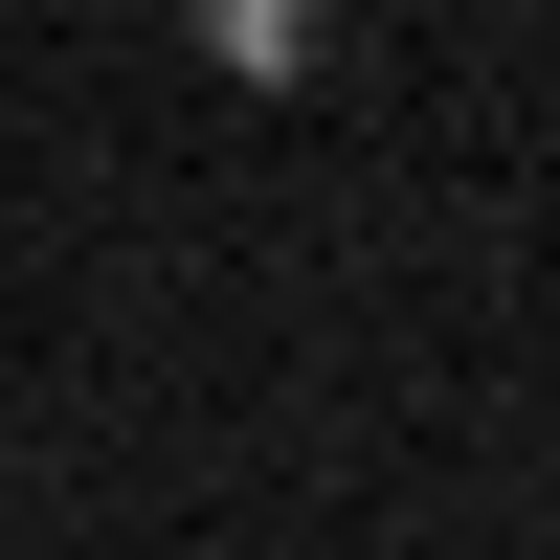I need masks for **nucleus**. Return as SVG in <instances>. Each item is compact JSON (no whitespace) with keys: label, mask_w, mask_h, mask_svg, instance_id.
<instances>
[{"label":"nucleus","mask_w":560,"mask_h":560,"mask_svg":"<svg viewBox=\"0 0 560 560\" xmlns=\"http://www.w3.org/2000/svg\"><path fill=\"white\" fill-rule=\"evenodd\" d=\"M179 45H202V68H247V90H292L314 45H337V0H179Z\"/></svg>","instance_id":"1"}]
</instances>
